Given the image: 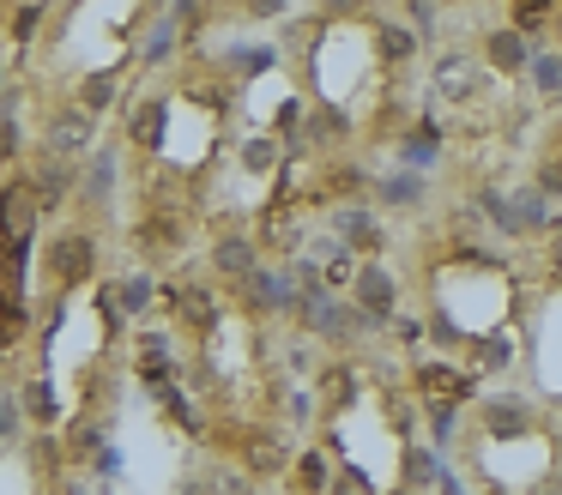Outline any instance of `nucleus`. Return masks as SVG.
Returning <instances> with one entry per match:
<instances>
[{
	"label": "nucleus",
	"instance_id": "1",
	"mask_svg": "<svg viewBox=\"0 0 562 495\" xmlns=\"http://www.w3.org/2000/svg\"><path fill=\"white\" fill-rule=\"evenodd\" d=\"M248 91L255 79L243 60L188 36L127 85L110 115L103 157L115 176L122 254L158 284L206 260L218 236V205L248 133Z\"/></svg>",
	"mask_w": 562,
	"mask_h": 495
},
{
	"label": "nucleus",
	"instance_id": "2",
	"mask_svg": "<svg viewBox=\"0 0 562 495\" xmlns=\"http://www.w3.org/2000/svg\"><path fill=\"white\" fill-rule=\"evenodd\" d=\"M255 241L218 236L206 260L164 284L170 362L194 435L218 465L248 483L291 477L303 453V410L291 398L279 308L255 290Z\"/></svg>",
	"mask_w": 562,
	"mask_h": 495
},
{
	"label": "nucleus",
	"instance_id": "3",
	"mask_svg": "<svg viewBox=\"0 0 562 495\" xmlns=\"http://www.w3.org/2000/svg\"><path fill=\"white\" fill-rule=\"evenodd\" d=\"M393 296L412 320L417 357L472 386L526 381L544 333V284L526 248L496 236L465 193L424 205L393 241Z\"/></svg>",
	"mask_w": 562,
	"mask_h": 495
},
{
	"label": "nucleus",
	"instance_id": "4",
	"mask_svg": "<svg viewBox=\"0 0 562 495\" xmlns=\"http://www.w3.org/2000/svg\"><path fill=\"white\" fill-rule=\"evenodd\" d=\"M296 145L375 169L424 121L429 43L393 0H321L279 24Z\"/></svg>",
	"mask_w": 562,
	"mask_h": 495
},
{
	"label": "nucleus",
	"instance_id": "5",
	"mask_svg": "<svg viewBox=\"0 0 562 495\" xmlns=\"http://www.w3.org/2000/svg\"><path fill=\"white\" fill-rule=\"evenodd\" d=\"M284 483L303 495H424L429 447L412 357L387 345L327 350L303 398V453Z\"/></svg>",
	"mask_w": 562,
	"mask_h": 495
},
{
	"label": "nucleus",
	"instance_id": "6",
	"mask_svg": "<svg viewBox=\"0 0 562 495\" xmlns=\"http://www.w3.org/2000/svg\"><path fill=\"white\" fill-rule=\"evenodd\" d=\"M441 453L465 495H562V398L532 381L477 386Z\"/></svg>",
	"mask_w": 562,
	"mask_h": 495
},
{
	"label": "nucleus",
	"instance_id": "7",
	"mask_svg": "<svg viewBox=\"0 0 562 495\" xmlns=\"http://www.w3.org/2000/svg\"><path fill=\"white\" fill-rule=\"evenodd\" d=\"M520 169L550 205H562V97H550L520 139Z\"/></svg>",
	"mask_w": 562,
	"mask_h": 495
},
{
	"label": "nucleus",
	"instance_id": "8",
	"mask_svg": "<svg viewBox=\"0 0 562 495\" xmlns=\"http://www.w3.org/2000/svg\"><path fill=\"white\" fill-rule=\"evenodd\" d=\"M284 0H194V31L188 36H200V43H212L218 31H243V24H255V19H272Z\"/></svg>",
	"mask_w": 562,
	"mask_h": 495
},
{
	"label": "nucleus",
	"instance_id": "9",
	"mask_svg": "<svg viewBox=\"0 0 562 495\" xmlns=\"http://www.w3.org/2000/svg\"><path fill=\"white\" fill-rule=\"evenodd\" d=\"M25 495H79V465L55 435H37V447H31V490Z\"/></svg>",
	"mask_w": 562,
	"mask_h": 495
},
{
	"label": "nucleus",
	"instance_id": "10",
	"mask_svg": "<svg viewBox=\"0 0 562 495\" xmlns=\"http://www.w3.org/2000/svg\"><path fill=\"white\" fill-rule=\"evenodd\" d=\"M532 266H538V284H544V296L550 302H562V205L544 217V229L532 236Z\"/></svg>",
	"mask_w": 562,
	"mask_h": 495
},
{
	"label": "nucleus",
	"instance_id": "11",
	"mask_svg": "<svg viewBox=\"0 0 562 495\" xmlns=\"http://www.w3.org/2000/svg\"><path fill=\"white\" fill-rule=\"evenodd\" d=\"M55 7H67V0H7V36L31 31L37 19H49Z\"/></svg>",
	"mask_w": 562,
	"mask_h": 495
},
{
	"label": "nucleus",
	"instance_id": "12",
	"mask_svg": "<svg viewBox=\"0 0 562 495\" xmlns=\"http://www.w3.org/2000/svg\"><path fill=\"white\" fill-rule=\"evenodd\" d=\"M429 7H436L441 19H502L508 0H429Z\"/></svg>",
	"mask_w": 562,
	"mask_h": 495
},
{
	"label": "nucleus",
	"instance_id": "13",
	"mask_svg": "<svg viewBox=\"0 0 562 495\" xmlns=\"http://www.w3.org/2000/svg\"><path fill=\"white\" fill-rule=\"evenodd\" d=\"M194 495H200V490H194Z\"/></svg>",
	"mask_w": 562,
	"mask_h": 495
}]
</instances>
